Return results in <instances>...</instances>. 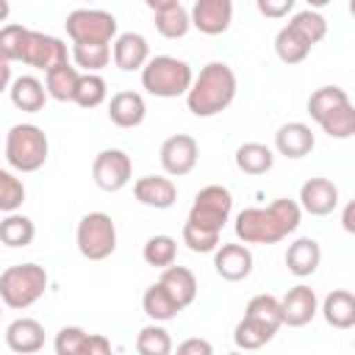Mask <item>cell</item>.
Returning a JSON list of instances; mask_svg holds the SVG:
<instances>
[{"label": "cell", "instance_id": "6da1fadb", "mask_svg": "<svg viewBox=\"0 0 355 355\" xmlns=\"http://www.w3.org/2000/svg\"><path fill=\"white\" fill-rule=\"evenodd\" d=\"M302 222V208L297 200L277 197L266 208H244L236 214V239L241 244H277L294 233Z\"/></svg>", "mask_w": 355, "mask_h": 355}, {"label": "cell", "instance_id": "7a4b0ae2", "mask_svg": "<svg viewBox=\"0 0 355 355\" xmlns=\"http://www.w3.org/2000/svg\"><path fill=\"white\" fill-rule=\"evenodd\" d=\"M236 89H239V80L233 67L225 61H211L200 69V75L191 78V86L183 97L194 116L208 119L230 108V103L236 100Z\"/></svg>", "mask_w": 355, "mask_h": 355}, {"label": "cell", "instance_id": "3957f363", "mask_svg": "<svg viewBox=\"0 0 355 355\" xmlns=\"http://www.w3.org/2000/svg\"><path fill=\"white\" fill-rule=\"evenodd\" d=\"M47 286H50V275L44 266L33 261L14 263L0 272V302L11 311H25L44 297Z\"/></svg>", "mask_w": 355, "mask_h": 355}, {"label": "cell", "instance_id": "277c9868", "mask_svg": "<svg viewBox=\"0 0 355 355\" xmlns=\"http://www.w3.org/2000/svg\"><path fill=\"white\" fill-rule=\"evenodd\" d=\"M47 133L33 122H17L6 133V161L14 172H39L47 164Z\"/></svg>", "mask_w": 355, "mask_h": 355}, {"label": "cell", "instance_id": "5b68a950", "mask_svg": "<svg viewBox=\"0 0 355 355\" xmlns=\"http://www.w3.org/2000/svg\"><path fill=\"white\" fill-rule=\"evenodd\" d=\"M139 72H141L144 92L153 97H164V100L183 97L194 78L191 67L178 55H153Z\"/></svg>", "mask_w": 355, "mask_h": 355}, {"label": "cell", "instance_id": "8992f818", "mask_svg": "<svg viewBox=\"0 0 355 355\" xmlns=\"http://www.w3.org/2000/svg\"><path fill=\"white\" fill-rule=\"evenodd\" d=\"M78 252L86 261H105L116 250V225L105 211H89L75 227Z\"/></svg>", "mask_w": 355, "mask_h": 355}, {"label": "cell", "instance_id": "52a82bcc", "mask_svg": "<svg viewBox=\"0 0 355 355\" xmlns=\"http://www.w3.org/2000/svg\"><path fill=\"white\" fill-rule=\"evenodd\" d=\"M64 28H67V36L72 39V44H80V42L111 44L119 33L116 17L111 11H103V8H75L67 14Z\"/></svg>", "mask_w": 355, "mask_h": 355}, {"label": "cell", "instance_id": "ba28073f", "mask_svg": "<svg viewBox=\"0 0 355 355\" xmlns=\"http://www.w3.org/2000/svg\"><path fill=\"white\" fill-rule=\"evenodd\" d=\"M230 211H233V194H230V189H225L219 183H211V186H202L194 194V202H191L186 219L194 222V225H200V227H208V230L222 233L225 222L230 219Z\"/></svg>", "mask_w": 355, "mask_h": 355}, {"label": "cell", "instance_id": "9c48e42d", "mask_svg": "<svg viewBox=\"0 0 355 355\" xmlns=\"http://www.w3.org/2000/svg\"><path fill=\"white\" fill-rule=\"evenodd\" d=\"M92 178H94V186L103 189V191H119L130 183L133 178V161L125 150H116V147H108V150H100L94 155V164H92Z\"/></svg>", "mask_w": 355, "mask_h": 355}, {"label": "cell", "instance_id": "30bf717a", "mask_svg": "<svg viewBox=\"0 0 355 355\" xmlns=\"http://www.w3.org/2000/svg\"><path fill=\"white\" fill-rule=\"evenodd\" d=\"M67 61H69V53H67V44L58 36H50V33H42V31H28V42H25V50H22V64L25 67L50 72V69H55L58 64H67Z\"/></svg>", "mask_w": 355, "mask_h": 355}, {"label": "cell", "instance_id": "8fae6325", "mask_svg": "<svg viewBox=\"0 0 355 355\" xmlns=\"http://www.w3.org/2000/svg\"><path fill=\"white\" fill-rule=\"evenodd\" d=\"M158 158H161V166H164V172L169 178H183L197 166L200 144L189 133H175V136L164 139V144L158 150Z\"/></svg>", "mask_w": 355, "mask_h": 355}, {"label": "cell", "instance_id": "7c38bea8", "mask_svg": "<svg viewBox=\"0 0 355 355\" xmlns=\"http://www.w3.org/2000/svg\"><path fill=\"white\" fill-rule=\"evenodd\" d=\"M280 313H283V324L288 327H305L313 322V316L319 313V297L311 286L297 283L291 286L283 297H280Z\"/></svg>", "mask_w": 355, "mask_h": 355}, {"label": "cell", "instance_id": "4fadbf2b", "mask_svg": "<svg viewBox=\"0 0 355 355\" xmlns=\"http://www.w3.org/2000/svg\"><path fill=\"white\" fill-rule=\"evenodd\" d=\"M191 28L205 36H219L233 22V0H194L189 11Z\"/></svg>", "mask_w": 355, "mask_h": 355}, {"label": "cell", "instance_id": "5bb4252c", "mask_svg": "<svg viewBox=\"0 0 355 355\" xmlns=\"http://www.w3.org/2000/svg\"><path fill=\"white\" fill-rule=\"evenodd\" d=\"M252 250L241 241L236 244H216L214 250V269L222 280L227 283H239V280H247L250 272H252Z\"/></svg>", "mask_w": 355, "mask_h": 355}, {"label": "cell", "instance_id": "9a60e30c", "mask_svg": "<svg viewBox=\"0 0 355 355\" xmlns=\"http://www.w3.org/2000/svg\"><path fill=\"white\" fill-rule=\"evenodd\" d=\"M53 347L58 355H105V352H111V341L105 336L86 333L83 327H75V324L61 327L55 333Z\"/></svg>", "mask_w": 355, "mask_h": 355}, {"label": "cell", "instance_id": "2e32d148", "mask_svg": "<svg viewBox=\"0 0 355 355\" xmlns=\"http://www.w3.org/2000/svg\"><path fill=\"white\" fill-rule=\"evenodd\" d=\"M300 208L311 216H330L338 208V186L327 178H308L300 186Z\"/></svg>", "mask_w": 355, "mask_h": 355}, {"label": "cell", "instance_id": "e0dca14e", "mask_svg": "<svg viewBox=\"0 0 355 355\" xmlns=\"http://www.w3.org/2000/svg\"><path fill=\"white\" fill-rule=\"evenodd\" d=\"M133 197L155 211H166L178 202V186L169 175H144L133 183Z\"/></svg>", "mask_w": 355, "mask_h": 355}, {"label": "cell", "instance_id": "ac0fdd59", "mask_svg": "<svg viewBox=\"0 0 355 355\" xmlns=\"http://www.w3.org/2000/svg\"><path fill=\"white\" fill-rule=\"evenodd\" d=\"M6 347L19 355H33L44 347V324L31 316H19L6 327Z\"/></svg>", "mask_w": 355, "mask_h": 355}, {"label": "cell", "instance_id": "d6986e66", "mask_svg": "<svg viewBox=\"0 0 355 355\" xmlns=\"http://www.w3.org/2000/svg\"><path fill=\"white\" fill-rule=\"evenodd\" d=\"M111 55H114L116 69H122V72H139L147 64V58H150V44H147V39L141 33H133V31L116 33Z\"/></svg>", "mask_w": 355, "mask_h": 355}, {"label": "cell", "instance_id": "ffe728a7", "mask_svg": "<svg viewBox=\"0 0 355 355\" xmlns=\"http://www.w3.org/2000/svg\"><path fill=\"white\" fill-rule=\"evenodd\" d=\"M147 116V103L139 92H116L111 94L108 100V119L122 128V130H130V128H139Z\"/></svg>", "mask_w": 355, "mask_h": 355}, {"label": "cell", "instance_id": "44dd1931", "mask_svg": "<svg viewBox=\"0 0 355 355\" xmlns=\"http://www.w3.org/2000/svg\"><path fill=\"white\" fill-rule=\"evenodd\" d=\"M316 147V136L305 122H286L275 133V150L286 158H305Z\"/></svg>", "mask_w": 355, "mask_h": 355}, {"label": "cell", "instance_id": "7402d4cb", "mask_svg": "<svg viewBox=\"0 0 355 355\" xmlns=\"http://www.w3.org/2000/svg\"><path fill=\"white\" fill-rule=\"evenodd\" d=\"M322 263V247L316 239L311 236H302L297 241L288 244L286 250V269L294 275V277H311Z\"/></svg>", "mask_w": 355, "mask_h": 355}, {"label": "cell", "instance_id": "603a6c76", "mask_svg": "<svg viewBox=\"0 0 355 355\" xmlns=\"http://www.w3.org/2000/svg\"><path fill=\"white\" fill-rule=\"evenodd\" d=\"M8 97H11L14 108H19L25 114H36L47 103V89H44V83L36 75H19V78L11 80Z\"/></svg>", "mask_w": 355, "mask_h": 355}, {"label": "cell", "instance_id": "cb8c5ba5", "mask_svg": "<svg viewBox=\"0 0 355 355\" xmlns=\"http://www.w3.org/2000/svg\"><path fill=\"white\" fill-rule=\"evenodd\" d=\"M319 311H322L324 322H327L330 327H336V330H349V327H355V297H352V291H347V288H333V291L322 300Z\"/></svg>", "mask_w": 355, "mask_h": 355}, {"label": "cell", "instance_id": "d4e9b609", "mask_svg": "<svg viewBox=\"0 0 355 355\" xmlns=\"http://www.w3.org/2000/svg\"><path fill=\"white\" fill-rule=\"evenodd\" d=\"M158 280H161V286L172 294V300H175L183 311L197 300V277H194L191 269L169 263V266L161 269V277H158Z\"/></svg>", "mask_w": 355, "mask_h": 355}, {"label": "cell", "instance_id": "484cf974", "mask_svg": "<svg viewBox=\"0 0 355 355\" xmlns=\"http://www.w3.org/2000/svg\"><path fill=\"white\" fill-rule=\"evenodd\" d=\"M233 161H236L239 172L258 178V175H266L275 166V153H272V147H266L261 141H244V144L236 147Z\"/></svg>", "mask_w": 355, "mask_h": 355}, {"label": "cell", "instance_id": "4316f807", "mask_svg": "<svg viewBox=\"0 0 355 355\" xmlns=\"http://www.w3.org/2000/svg\"><path fill=\"white\" fill-rule=\"evenodd\" d=\"M275 333H277V330H275L272 324H266V322H261V319L244 313V316L236 322V327H233V344H236L239 349H261V347H266V344L275 338Z\"/></svg>", "mask_w": 355, "mask_h": 355}, {"label": "cell", "instance_id": "83f0119b", "mask_svg": "<svg viewBox=\"0 0 355 355\" xmlns=\"http://www.w3.org/2000/svg\"><path fill=\"white\" fill-rule=\"evenodd\" d=\"M78 78H80V69L72 67L69 61L67 64H58L50 72H44L47 97H53L58 103H72L75 100V89H78Z\"/></svg>", "mask_w": 355, "mask_h": 355}, {"label": "cell", "instance_id": "f1b7e54d", "mask_svg": "<svg viewBox=\"0 0 355 355\" xmlns=\"http://www.w3.org/2000/svg\"><path fill=\"white\" fill-rule=\"evenodd\" d=\"M141 308H144V313H147L153 322H169V319H175V316L183 311V308L172 300V294L161 286V280L144 288V294H141Z\"/></svg>", "mask_w": 355, "mask_h": 355}, {"label": "cell", "instance_id": "f546056e", "mask_svg": "<svg viewBox=\"0 0 355 355\" xmlns=\"http://www.w3.org/2000/svg\"><path fill=\"white\" fill-rule=\"evenodd\" d=\"M33 239H36V225L31 216L11 211V214H6V219H0V241L6 247H14V250L28 247Z\"/></svg>", "mask_w": 355, "mask_h": 355}, {"label": "cell", "instance_id": "4dcf8cb0", "mask_svg": "<svg viewBox=\"0 0 355 355\" xmlns=\"http://www.w3.org/2000/svg\"><path fill=\"white\" fill-rule=\"evenodd\" d=\"M153 14H155V31H158L164 39H183V36L191 31L189 8H183V3L166 6V8L153 11Z\"/></svg>", "mask_w": 355, "mask_h": 355}, {"label": "cell", "instance_id": "1f68e13d", "mask_svg": "<svg viewBox=\"0 0 355 355\" xmlns=\"http://www.w3.org/2000/svg\"><path fill=\"white\" fill-rule=\"evenodd\" d=\"M108 100V83L103 80V75L100 72H80V78H78V89H75V105H80V108H97V105H103Z\"/></svg>", "mask_w": 355, "mask_h": 355}, {"label": "cell", "instance_id": "d6a6232c", "mask_svg": "<svg viewBox=\"0 0 355 355\" xmlns=\"http://www.w3.org/2000/svg\"><path fill=\"white\" fill-rule=\"evenodd\" d=\"M72 61L83 72H100L111 61V47L105 42H80V44H72Z\"/></svg>", "mask_w": 355, "mask_h": 355}, {"label": "cell", "instance_id": "836d02e7", "mask_svg": "<svg viewBox=\"0 0 355 355\" xmlns=\"http://www.w3.org/2000/svg\"><path fill=\"white\" fill-rule=\"evenodd\" d=\"M288 28H291L297 36H302L311 47H313V44H319V42L327 36V19H324L319 11H313V8H305V11L291 14Z\"/></svg>", "mask_w": 355, "mask_h": 355}, {"label": "cell", "instance_id": "e575fe53", "mask_svg": "<svg viewBox=\"0 0 355 355\" xmlns=\"http://www.w3.org/2000/svg\"><path fill=\"white\" fill-rule=\"evenodd\" d=\"M141 258L147 266H155V269H164L169 263H175L178 258V241L166 233H155L144 241V250H141Z\"/></svg>", "mask_w": 355, "mask_h": 355}, {"label": "cell", "instance_id": "d590c367", "mask_svg": "<svg viewBox=\"0 0 355 355\" xmlns=\"http://www.w3.org/2000/svg\"><path fill=\"white\" fill-rule=\"evenodd\" d=\"M175 349L172 336L161 327V322H150L136 336V352L139 355H169Z\"/></svg>", "mask_w": 355, "mask_h": 355}, {"label": "cell", "instance_id": "8d00e7d4", "mask_svg": "<svg viewBox=\"0 0 355 355\" xmlns=\"http://www.w3.org/2000/svg\"><path fill=\"white\" fill-rule=\"evenodd\" d=\"M275 53H277V58L283 64H302L308 58V53H311V44L302 36H297L288 25H283L277 31V36H275Z\"/></svg>", "mask_w": 355, "mask_h": 355}, {"label": "cell", "instance_id": "74e56055", "mask_svg": "<svg viewBox=\"0 0 355 355\" xmlns=\"http://www.w3.org/2000/svg\"><path fill=\"white\" fill-rule=\"evenodd\" d=\"M316 125H319L330 139H338V141L352 139V136H355V108H352V103L338 105L336 111H330L327 116H322Z\"/></svg>", "mask_w": 355, "mask_h": 355}, {"label": "cell", "instance_id": "f35d334b", "mask_svg": "<svg viewBox=\"0 0 355 355\" xmlns=\"http://www.w3.org/2000/svg\"><path fill=\"white\" fill-rule=\"evenodd\" d=\"M349 103V94L341 86H319L311 97H308V114L313 122H319L322 116H327L330 111H336L338 105Z\"/></svg>", "mask_w": 355, "mask_h": 355}, {"label": "cell", "instance_id": "ab89813d", "mask_svg": "<svg viewBox=\"0 0 355 355\" xmlns=\"http://www.w3.org/2000/svg\"><path fill=\"white\" fill-rule=\"evenodd\" d=\"M28 31L25 25H0V58L14 64V61H22V50H25V42H28Z\"/></svg>", "mask_w": 355, "mask_h": 355}, {"label": "cell", "instance_id": "60d3db41", "mask_svg": "<svg viewBox=\"0 0 355 355\" xmlns=\"http://www.w3.org/2000/svg\"><path fill=\"white\" fill-rule=\"evenodd\" d=\"M244 313H250V316H255V319H261V322L272 324L275 330H280V327H283L280 300H277L275 294H255V297H252V300L247 302Z\"/></svg>", "mask_w": 355, "mask_h": 355}, {"label": "cell", "instance_id": "b9f144b4", "mask_svg": "<svg viewBox=\"0 0 355 355\" xmlns=\"http://www.w3.org/2000/svg\"><path fill=\"white\" fill-rule=\"evenodd\" d=\"M22 202H25V183H22V178H17L11 169H0V211L3 214L19 211Z\"/></svg>", "mask_w": 355, "mask_h": 355}, {"label": "cell", "instance_id": "7bdbcfd3", "mask_svg": "<svg viewBox=\"0 0 355 355\" xmlns=\"http://www.w3.org/2000/svg\"><path fill=\"white\" fill-rule=\"evenodd\" d=\"M183 244L191 250V252H214L216 244H219V233L216 230H208V227H200L194 222H183Z\"/></svg>", "mask_w": 355, "mask_h": 355}, {"label": "cell", "instance_id": "ee69618b", "mask_svg": "<svg viewBox=\"0 0 355 355\" xmlns=\"http://www.w3.org/2000/svg\"><path fill=\"white\" fill-rule=\"evenodd\" d=\"M294 6H297V0H255L258 14L266 19H283L294 11Z\"/></svg>", "mask_w": 355, "mask_h": 355}, {"label": "cell", "instance_id": "f6af8a7d", "mask_svg": "<svg viewBox=\"0 0 355 355\" xmlns=\"http://www.w3.org/2000/svg\"><path fill=\"white\" fill-rule=\"evenodd\" d=\"M214 344L205 338H186L178 344V355H211Z\"/></svg>", "mask_w": 355, "mask_h": 355}, {"label": "cell", "instance_id": "bcb514c9", "mask_svg": "<svg viewBox=\"0 0 355 355\" xmlns=\"http://www.w3.org/2000/svg\"><path fill=\"white\" fill-rule=\"evenodd\" d=\"M8 86H11V64L0 58V94L8 92Z\"/></svg>", "mask_w": 355, "mask_h": 355}, {"label": "cell", "instance_id": "7dc6e473", "mask_svg": "<svg viewBox=\"0 0 355 355\" xmlns=\"http://www.w3.org/2000/svg\"><path fill=\"white\" fill-rule=\"evenodd\" d=\"M144 3H147V8H150V11H161V8L175 6V3H180V0H144Z\"/></svg>", "mask_w": 355, "mask_h": 355}, {"label": "cell", "instance_id": "c3c4849f", "mask_svg": "<svg viewBox=\"0 0 355 355\" xmlns=\"http://www.w3.org/2000/svg\"><path fill=\"white\" fill-rule=\"evenodd\" d=\"M352 211H355V205L349 202V205L344 208V230H347V233H352V230H355V225H352Z\"/></svg>", "mask_w": 355, "mask_h": 355}, {"label": "cell", "instance_id": "681fc988", "mask_svg": "<svg viewBox=\"0 0 355 355\" xmlns=\"http://www.w3.org/2000/svg\"><path fill=\"white\" fill-rule=\"evenodd\" d=\"M8 14H11V3L8 0H0V25L8 19Z\"/></svg>", "mask_w": 355, "mask_h": 355}, {"label": "cell", "instance_id": "f907efd6", "mask_svg": "<svg viewBox=\"0 0 355 355\" xmlns=\"http://www.w3.org/2000/svg\"><path fill=\"white\" fill-rule=\"evenodd\" d=\"M308 3V8H313V11H319V8H324V6H330L333 0H305Z\"/></svg>", "mask_w": 355, "mask_h": 355}, {"label": "cell", "instance_id": "816d5d0a", "mask_svg": "<svg viewBox=\"0 0 355 355\" xmlns=\"http://www.w3.org/2000/svg\"><path fill=\"white\" fill-rule=\"evenodd\" d=\"M86 3H92V0H86Z\"/></svg>", "mask_w": 355, "mask_h": 355}, {"label": "cell", "instance_id": "f5cc1de1", "mask_svg": "<svg viewBox=\"0 0 355 355\" xmlns=\"http://www.w3.org/2000/svg\"><path fill=\"white\" fill-rule=\"evenodd\" d=\"M0 316H3V311H0Z\"/></svg>", "mask_w": 355, "mask_h": 355}]
</instances>
